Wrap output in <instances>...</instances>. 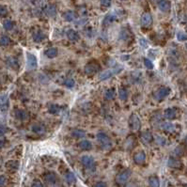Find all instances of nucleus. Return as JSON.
I'll return each mask as SVG.
<instances>
[{
    "mask_svg": "<svg viewBox=\"0 0 187 187\" xmlns=\"http://www.w3.org/2000/svg\"><path fill=\"white\" fill-rule=\"evenodd\" d=\"M136 143V137L134 136H130L127 137V139L125 140V143H124V147L126 150H131L132 148L134 147Z\"/></svg>",
    "mask_w": 187,
    "mask_h": 187,
    "instance_id": "412c9836",
    "label": "nucleus"
},
{
    "mask_svg": "<svg viewBox=\"0 0 187 187\" xmlns=\"http://www.w3.org/2000/svg\"><path fill=\"white\" fill-rule=\"evenodd\" d=\"M168 166L171 168H176V169H180L182 168V161L175 159V158H169L168 161Z\"/></svg>",
    "mask_w": 187,
    "mask_h": 187,
    "instance_id": "2eb2a0df",
    "label": "nucleus"
},
{
    "mask_svg": "<svg viewBox=\"0 0 187 187\" xmlns=\"http://www.w3.org/2000/svg\"><path fill=\"white\" fill-rule=\"evenodd\" d=\"M128 122H129V126H130L131 130H133V131H137L141 127L140 118H138V116L136 114H132L129 118Z\"/></svg>",
    "mask_w": 187,
    "mask_h": 187,
    "instance_id": "39448f33",
    "label": "nucleus"
},
{
    "mask_svg": "<svg viewBox=\"0 0 187 187\" xmlns=\"http://www.w3.org/2000/svg\"><path fill=\"white\" fill-rule=\"evenodd\" d=\"M158 8L163 12H168L171 9V4L168 0H160L158 2Z\"/></svg>",
    "mask_w": 187,
    "mask_h": 187,
    "instance_id": "f8f14e48",
    "label": "nucleus"
},
{
    "mask_svg": "<svg viewBox=\"0 0 187 187\" xmlns=\"http://www.w3.org/2000/svg\"><path fill=\"white\" fill-rule=\"evenodd\" d=\"M65 180L69 184H72L76 182V177L72 172H68L65 175Z\"/></svg>",
    "mask_w": 187,
    "mask_h": 187,
    "instance_id": "473e14b6",
    "label": "nucleus"
},
{
    "mask_svg": "<svg viewBox=\"0 0 187 187\" xmlns=\"http://www.w3.org/2000/svg\"><path fill=\"white\" fill-rule=\"evenodd\" d=\"M5 144H6V141H5V139H4V138H2V137H0V149L3 148V147L5 146Z\"/></svg>",
    "mask_w": 187,
    "mask_h": 187,
    "instance_id": "3c124183",
    "label": "nucleus"
},
{
    "mask_svg": "<svg viewBox=\"0 0 187 187\" xmlns=\"http://www.w3.org/2000/svg\"><path fill=\"white\" fill-rule=\"evenodd\" d=\"M140 23H141V26L143 27H145V28L150 27L152 25V16H151V14L149 13V12L143 13L142 16H141V19H140Z\"/></svg>",
    "mask_w": 187,
    "mask_h": 187,
    "instance_id": "6e6552de",
    "label": "nucleus"
},
{
    "mask_svg": "<svg viewBox=\"0 0 187 187\" xmlns=\"http://www.w3.org/2000/svg\"><path fill=\"white\" fill-rule=\"evenodd\" d=\"M32 37H33V41H34L35 42H37V43H40V42H41L42 41H44L46 39V35L41 30L35 31L34 33H33Z\"/></svg>",
    "mask_w": 187,
    "mask_h": 187,
    "instance_id": "dca6fc26",
    "label": "nucleus"
},
{
    "mask_svg": "<svg viewBox=\"0 0 187 187\" xmlns=\"http://www.w3.org/2000/svg\"><path fill=\"white\" fill-rule=\"evenodd\" d=\"M149 186L150 187H160V181L156 176H150L149 178Z\"/></svg>",
    "mask_w": 187,
    "mask_h": 187,
    "instance_id": "c756f323",
    "label": "nucleus"
},
{
    "mask_svg": "<svg viewBox=\"0 0 187 187\" xmlns=\"http://www.w3.org/2000/svg\"><path fill=\"white\" fill-rule=\"evenodd\" d=\"M7 131H8V129H7L6 126H4V125H0V136L5 135V134L7 133Z\"/></svg>",
    "mask_w": 187,
    "mask_h": 187,
    "instance_id": "a18cd8bd",
    "label": "nucleus"
},
{
    "mask_svg": "<svg viewBox=\"0 0 187 187\" xmlns=\"http://www.w3.org/2000/svg\"><path fill=\"white\" fill-rule=\"evenodd\" d=\"M65 86L69 87V89H72V87L75 86V82L72 78H68V79H66L65 82H64Z\"/></svg>",
    "mask_w": 187,
    "mask_h": 187,
    "instance_id": "4c0bfd02",
    "label": "nucleus"
},
{
    "mask_svg": "<svg viewBox=\"0 0 187 187\" xmlns=\"http://www.w3.org/2000/svg\"><path fill=\"white\" fill-rule=\"evenodd\" d=\"M101 5L104 8H108L111 5V0H101Z\"/></svg>",
    "mask_w": 187,
    "mask_h": 187,
    "instance_id": "37998d69",
    "label": "nucleus"
},
{
    "mask_svg": "<svg viewBox=\"0 0 187 187\" xmlns=\"http://www.w3.org/2000/svg\"><path fill=\"white\" fill-rule=\"evenodd\" d=\"M131 176H132V171L130 169H125L117 175L116 182L118 185H123L128 182V180L131 178Z\"/></svg>",
    "mask_w": 187,
    "mask_h": 187,
    "instance_id": "20e7f679",
    "label": "nucleus"
},
{
    "mask_svg": "<svg viewBox=\"0 0 187 187\" xmlns=\"http://www.w3.org/2000/svg\"><path fill=\"white\" fill-rule=\"evenodd\" d=\"M78 147L83 150H90L92 148V144L90 140H81L78 144Z\"/></svg>",
    "mask_w": 187,
    "mask_h": 187,
    "instance_id": "aec40b11",
    "label": "nucleus"
},
{
    "mask_svg": "<svg viewBox=\"0 0 187 187\" xmlns=\"http://www.w3.org/2000/svg\"><path fill=\"white\" fill-rule=\"evenodd\" d=\"M8 14V9L5 6L0 5V17H5Z\"/></svg>",
    "mask_w": 187,
    "mask_h": 187,
    "instance_id": "79ce46f5",
    "label": "nucleus"
},
{
    "mask_svg": "<svg viewBox=\"0 0 187 187\" xmlns=\"http://www.w3.org/2000/svg\"><path fill=\"white\" fill-rule=\"evenodd\" d=\"M186 48H187V44H186Z\"/></svg>",
    "mask_w": 187,
    "mask_h": 187,
    "instance_id": "5fc2aeb1",
    "label": "nucleus"
},
{
    "mask_svg": "<svg viewBox=\"0 0 187 187\" xmlns=\"http://www.w3.org/2000/svg\"><path fill=\"white\" fill-rule=\"evenodd\" d=\"M31 187H42V184H41V182L40 181L36 180V181L33 182V183H32Z\"/></svg>",
    "mask_w": 187,
    "mask_h": 187,
    "instance_id": "49530a36",
    "label": "nucleus"
},
{
    "mask_svg": "<svg viewBox=\"0 0 187 187\" xmlns=\"http://www.w3.org/2000/svg\"><path fill=\"white\" fill-rule=\"evenodd\" d=\"M14 115H15V118L17 119L22 120V122L28 119V117H29L28 113L26 111V110H24V109H17L16 111H15V113H14Z\"/></svg>",
    "mask_w": 187,
    "mask_h": 187,
    "instance_id": "4468645a",
    "label": "nucleus"
},
{
    "mask_svg": "<svg viewBox=\"0 0 187 187\" xmlns=\"http://www.w3.org/2000/svg\"><path fill=\"white\" fill-rule=\"evenodd\" d=\"M176 116H177V112L174 108H168L164 111V118L168 119H173L176 118Z\"/></svg>",
    "mask_w": 187,
    "mask_h": 187,
    "instance_id": "b1692460",
    "label": "nucleus"
},
{
    "mask_svg": "<svg viewBox=\"0 0 187 187\" xmlns=\"http://www.w3.org/2000/svg\"><path fill=\"white\" fill-rule=\"evenodd\" d=\"M45 13L49 16V17H55L57 14V8L55 5H49L46 9H45Z\"/></svg>",
    "mask_w": 187,
    "mask_h": 187,
    "instance_id": "c85d7f7f",
    "label": "nucleus"
},
{
    "mask_svg": "<svg viewBox=\"0 0 187 187\" xmlns=\"http://www.w3.org/2000/svg\"><path fill=\"white\" fill-rule=\"evenodd\" d=\"M44 181L49 184H53L57 182V175L54 172H48L44 175Z\"/></svg>",
    "mask_w": 187,
    "mask_h": 187,
    "instance_id": "a211bd4d",
    "label": "nucleus"
},
{
    "mask_svg": "<svg viewBox=\"0 0 187 187\" xmlns=\"http://www.w3.org/2000/svg\"><path fill=\"white\" fill-rule=\"evenodd\" d=\"M6 168L10 171H16L19 168V162L15 160H10L6 163Z\"/></svg>",
    "mask_w": 187,
    "mask_h": 187,
    "instance_id": "f3484780",
    "label": "nucleus"
},
{
    "mask_svg": "<svg viewBox=\"0 0 187 187\" xmlns=\"http://www.w3.org/2000/svg\"><path fill=\"white\" fill-rule=\"evenodd\" d=\"M63 19L67 22L74 21L76 19V14L74 12H72V10H67V12L63 14Z\"/></svg>",
    "mask_w": 187,
    "mask_h": 187,
    "instance_id": "5701e85b",
    "label": "nucleus"
},
{
    "mask_svg": "<svg viewBox=\"0 0 187 187\" xmlns=\"http://www.w3.org/2000/svg\"><path fill=\"white\" fill-rule=\"evenodd\" d=\"M174 152L177 156H182L184 154V149H183L182 146H178L177 148L175 149Z\"/></svg>",
    "mask_w": 187,
    "mask_h": 187,
    "instance_id": "58836bf2",
    "label": "nucleus"
},
{
    "mask_svg": "<svg viewBox=\"0 0 187 187\" xmlns=\"http://www.w3.org/2000/svg\"><path fill=\"white\" fill-rule=\"evenodd\" d=\"M6 182H7V179L5 176H0V187L5 186Z\"/></svg>",
    "mask_w": 187,
    "mask_h": 187,
    "instance_id": "c03bdc74",
    "label": "nucleus"
},
{
    "mask_svg": "<svg viewBox=\"0 0 187 187\" xmlns=\"http://www.w3.org/2000/svg\"><path fill=\"white\" fill-rule=\"evenodd\" d=\"M32 132L37 135H43L46 133V127L41 123H36L32 126Z\"/></svg>",
    "mask_w": 187,
    "mask_h": 187,
    "instance_id": "ddd939ff",
    "label": "nucleus"
},
{
    "mask_svg": "<svg viewBox=\"0 0 187 187\" xmlns=\"http://www.w3.org/2000/svg\"><path fill=\"white\" fill-rule=\"evenodd\" d=\"M140 140H141V142L143 143V144L148 145V144H150V143L152 142L153 136H152V135H151V133H150V131H145V132H143V133L141 134Z\"/></svg>",
    "mask_w": 187,
    "mask_h": 187,
    "instance_id": "9d476101",
    "label": "nucleus"
},
{
    "mask_svg": "<svg viewBox=\"0 0 187 187\" xmlns=\"http://www.w3.org/2000/svg\"><path fill=\"white\" fill-rule=\"evenodd\" d=\"M156 141H157V143H159L160 145H164V143H166V140H164V137H162V136H157L156 137Z\"/></svg>",
    "mask_w": 187,
    "mask_h": 187,
    "instance_id": "de8ad7c7",
    "label": "nucleus"
},
{
    "mask_svg": "<svg viewBox=\"0 0 187 187\" xmlns=\"http://www.w3.org/2000/svg\"><path fill=\"white\" fill-rule=\"evenodd\" d=\"M96 138H97L98 143L100 144V146H101V148L103 150L111 149V147H112V141H111L110 137L105 133H103V132L98 133L97 136H96Z\"/></svg>",
    "mask_w": 187,
    "mask_h": 187,
    "instance_id": "f257e3e1",
    "label": "nucleus"
},
{
    "mask_svg": "<svg viewBox=\"0 0 187 187\" xmlns=\"http://www.w3.org/2000/svg\"><path fill=\"white\" fill-rule=\"evenodd\" d=\"M7 63H8V65L9 66L10 68H12L14 70H17L18 67H19V63H18L17 59L14 58H12V57L7 59Z\"/></svg>",
    "mask_w": 187,
    "mask_h": 187,
    "instance_id": "2f4dec72",
    "label": "nucleus"
},
{
    "mask_svg": "<svg viewBox=\"0 0 187 187\" xmlns=\"http://www.w3.org/2000/svg\"><path fill=\"white\" fill-rule=\"evenodd\" d=\"M177 39H178V41H187V35L185 34V33H183V32H178Z\"/></svg>",
    "mask_w": 187,
    "mask_h": 187,
    "instance_id": "a19ab883",
    "label": "nucleus"
},
{
    "mask_svg": "<svg viewBox=\"0 0 187 187\" xmlns=\"http://www.w3.org/2000/svg\"><path fill=\"white\" fill-rule=\"evenodd\" d=\"M101 67H100V64H99L97 61L95 60H91L90 62H87L85 66V72L87 75H92L96 72H98L100 71Z\"/></svg>",
    "mask_w": 187,
    "mask_h": 187,
    "instance_id": "7ed1b4c3",
    "label": "nucleus"
},
{
    "mask_svg": "<svg viewBox=\"0 0 187 187\" xmlns=\"http://www.w3.org/2000/svg\"><path fill=\"white\" fill-rule=\"evenodd\" d=\"M184 142H185V145H186V147H187V136H186L185 138H184Z\"/></svg>",
    "mask_w": 187,
    "mask_h": 187,
    "instance_id": "603ef678",
    "label": "nucleus"
},
{
    "mask_svg": "<svg viewBox=\"0 0 187 187\" xmlns=\"http://www.w3.org/2000/svg\"><path fill=\"white\" fill-rule=\"evenodd\" d=\"M139 42H140V44H141L143 47H147V46H148L147 41H146V40H144V39H140V40H139Z\"/></svg>",
    "mask_w": 187,
    "mask_h": 187,
    "instance_id": "8fccbe9b",
    "label": "nucleus"
},
{
    "mask_svg": "<svg viewBox=\"0 0 187 187\" xmlns=\"http://www.w3.org/2000/svg\"><path fill=\"white\" fill-rule=\"evenodd\" d=\"M116 18H117V17H116V15H115L114 13H109V14H107V15L104 17V21H103L104 26H109L111 23H113V22L116 20Z\"/></svg>",
    "mask_w": 187,
    "mask_h": 187,
    "instance_id": "4be33fe9",
    "label": "nucleus"
},
{
    "mask_svg": "<svg viewBox=\"0 0 187 187\" xmlns=\"http://www.w3.org/2000/svg\"><path fill=\"white\" fill-rule=\"evenodd\" d=\"M67 37L72 41H77L79 40V38H80L78 33L76 32L75 30H73V29H70V30L67 31Z\"/></svg>",
    "mask_w": 187,
    "mask_h": 187,
    "instance_id": "6ab92c4d",
    "label": "nucleus"
},
{
    "mask_svg": "<svg viewBox=\"0 0 187 187\" xmlns=\"http://www.w3.org/2000/svg\"><path fill=\"white\" fill-rule=\"evenodd\" d=\"M115 97H116V91H115L114 89H109L104 93V98H105V100H107V101L114 100Z\"/></svg>",
    "mask_w": 187,
    "mask_h": 187,
    "instance_id": "7c9ffc66",
    "label": "nucleus"
},
{
    "mask_svg": "<svg viewBox=\"0 0 187 187\" xmlns=\"http://www.w3.org/2000/svg\"><path fill=\"white\" fill-rule=\"evenodd\" d=\"M129 96V91L125 87H120L118 90V98L122 101H126Z\"/></svg>",
    "mask_w": 187,
    "mask_h": 187,
    "instance_id": "393cba45",
    "label": "nucleus"
},
{
    "mask_svg": "<svg viewBox=\"0 0 187 187\" xmlns=\"http://www.w3.org/2000/svg\"><path fill=\"white\" fill-rule=\"evenodd\" d=\"M134 161L136 164H143L146 161V153L143 150L136 152L134 155Z\"/></svg>",
    "mask_w": 187,
    "mask_h": 187,
    "instance_id": "9b49d317",
    "label": "nucleus"
},
{
    "mask_svg": "<svg viewBox=\"0 0 187 187\" xmlns=\"http://www.w3.org/2000/svg\"><path fill=\"white\" fill-rule=\"evenodd\" d=\"M45 56L49 58H54L58 56V49L56 47H50L45 51Z\"/></svg>",
    "mask_w": 187,
    "mask_h": 187,
    "instance_id": "cd10ccee",
    "label": "nucleus"
},
{
    "mask_svg": "<svg viewBox=\"0 0 187 187\" xmlns=\"http://www.w3.org/2000/svg\"><path fill=\"white\" fill-rule=\"evenodd\" d=\"M122 1H125V0H122Z\"/></svg>",
    "mask_w": 187,
    "mask_h": 187,
    "instance_id": "864d4df0",
    "label": "nucleus"
},
{
    "mask_svg": "<svg viewBox=\"0 0 187 187\" xmlns=\"http://www.w3.org/2000/svg\"><path fill=\"white\" fill-rule=\"evenodd\" d=\"M162 129L168 132V133H173L174 130H175V127L172 123H169V122H166V123H163L162 124Z\"/></svg>",
    "mask_w": 187,
    "mask_h": 187,
    "instance_id": "f704fd0d",
    "label": "nucleus"
},
{
    "mask_svg": "<svg viewBox=\"0 0 187 187\" xmlns=\"http://www.w3.org/2000/svg\"><path fill=\"white\" fill-rule=\"evenodd\" d=\"M3 26L6 30H12L14 26V24L12 20H6L3 23Z\"/></svg>",
    "mask_w": 187,
    "mask_h": 187,
    "instance_id": "e433bc0d",
    "label": "nucleus"
},
{
    "mask_svg": "<svg viewBox=\"0 0 187 187\" xmlns=\"http://www.w3.org/2000/svg\"><path fill=\"white\" fill-rule=\"evenodd\" d=\"M26 63L28 68L30 69H35L38 65L37 58L35 55H33L31 53H26Z\"/></svg>",
    "mask_w": 187,
    "mask_h": 187,
    "instance_id": "1a4fd4ad",
    "label": "nucleus"
},
{
    "mask_svg": "<svg viewBox=\"0 0 187 187\" xmlns=\"http://www.w3.org/2000/svg\"><path fill=\"white\" fill-rule=\"evenodd\" d=\"M123 70V67L122 65H117L116 67L112 68V69H109V70H106L103 72L100 73V75H99V79L104 81V80H107L109 78H111L112 76H114L115 74L120 72Z\"/></svg>",
    "mask_w": 187,
    "mask_h": 187,
    "instance_id": "f03ea898",
    "label": "nucleus"
},
{
    "mask_svg": "<svg viewBox=\"0 0 187 187\" xmlns=\"http://www.w3.org/2000/svg\"><path fill=\"white\" fill-rule=\"evenodd\" d=\"M81 163L85 167V168L86 169H93L95 168V160L93 159V157L90 156V155H84L81 158Z\"/></svg>",
    "mask_w": 187,
    "mask_h": 187,
    "instance_id": "0eeeda50",
    "label": "nucleus"
},
{
    "mask_svg": "<svg viewBox=\"0 0 187 187\" xmlns=\"http://www.w3.org/2000/svg\"><path fill=\"white\" fill-rule=\"evenodd\" d=\"M144 65L145 67L148 69V70H152L153 69V63L151 60H150L149 58H145L144 59Z\"/></svg>",
    "mask_w": 187,
    "mask_h": 187,
    "instance_id": "ea45409f",
    "label": "nucleus"
},
{
    "mask_svg": "<svg viewBox=\"0 0 187 187\" xmlns=\"http://www.w3.org/2000/svg\"><path fill=\"white\" fill-rule=\"evenodd\" d=\"M94 187H107V184L104 182H98L94 185Z\"/></svg>",
    "mask_w": 187,
    "mask_h": 187,
    "instance_id": "09e8293b",
    "label": "nucleus"
},
{
    "mask_svg": "<svg viewBox=\"0 0 187 187\" xmlns=\"http://www.w3.org/2000/svg\"><path fill=\"white\" fill-rule=\"evenodd\" d=\"M10 42H12V40H10L9 37H8L7 35H2L0 37V45L1 46H7L10 44Z\"/></svg>",
    "mask_w": 187,
    "mask_h": 187,
    "instance_id": "72a5a7b5",
    "label": "nucleus"
},
{
    "mask_svg": "<svg viewBox=\"0 0 187 187\" xmlns=\"http://www.w3.org/2000/svg\"><path fill=\"white\" fill-rule=\"evenodd\" d=\"M186 172H187V170H186Z\"/></svg>",
    "mask_w": 187,
    "mask_h": 187,
    "instance_id": "6e6d98bb",
    "label": "nucleus"
},
{
    "mask_svg": "<svg viewBox=\"0 0 187 187\" xmlns=\"http://www.w3.org/2000/svg\"><path fill=\"white\" fill-rule=\"evenodd\" d=\"M8 108H9V100H8V97L4 95L0 98V109L2 111H6Z\"/></svg>",
    "mask_w": 187,
    "mask_h": 187,
    "instance_id": "a878e982",
    "label": "nucleus"
},
{
    "mask_svg": "<svg viewBox=\"0 0 187 187\" xmlns=\"http://www.w3.org/2000/svg\"><path fill=\"white\" fill-rule=\"evenodd\" d=\"M72 136L75 138H77V139H80V138H83L85 137L86 136V132L81 130V129H74L72 131Z\"/></svg>",
    "mask_w": 187,
    "mask_h": 187,
    "instance_id": "bb28decb",
    "label": "nucleus"
},
{
    "mask_svg": "<svg viewBox=\"0 0 187 187\" xmlns=\"http://www.w3.org/2000/svg\"><path fill=\"white\" fill-rule=\"evenodd\" d=\"M169 93H170L169 87L163 86V87H160L158 90H156L154 92V98H155V100H157V101H162L166 97H168L169 95Z\"/></svg>",
    "mask_w": 187,
    "mask_h": 187,
    "instance_id": "423d86ee",
    "label": "nucleus"
},
{
    "mask_svg": "<svg viewBox=\"0 0 187 187\" xmlns=\"http://www.w3.org/2000/svg\"><path fill=\"white\" fill-rule=\"evenodd\" d=\"M60 110V107L58 104H51L48 107V112L50 114H58Z\"/></svg>",
    "mask_w": 187,
    "mask_h": 187,
    "instance_id": "c9c22d12",
    "label": "nucleus"
}]
</instances>
